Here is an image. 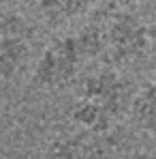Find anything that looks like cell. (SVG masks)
I'll return each instance as SVG.
<instances>
[{
	"instance_id": "1",
	"label": "cell",
	"mask_w": 156,
	"mask_h": 159,
	"mask_svg": "<svg viewBox=\"0 0 156 159\" xmlns=\"http://www.w3.org/2000/svg\"><path fill=\"white\" fill-rule=\"evenodd\" d=\"M135 93L124 71L101 65L79 82L77 99L69 116L81 131L105 135L129 116Z\"/></svg>"
},
{
	"instance_id": "2",
	"label": "cell",
	"mask_w": 156,
	"mask_h": 159,
	"mask_svg": "<svg viewBox=\"0 0 156 159\" xmlns=\"http://www.w3.org/2000/svg\"><path fill=\"white\" fill-rule=\"evenodd\" d=\"M105 67L124 71L148 58V26L126 9H105Z\"/></svg>"
},
{
	"instance_id": "3",
	"label": "cell",
	"mask_w": 156,
	"mask_h": 159,
	"mask_svg": "<svg viewBox=\"0 0 156 159\" xmlns=\"http://www.w3.org/2000/svg\"><path fill=\"white\" fill-rule=\"evenodd\" d=\"M81 67L83 60L73 34H60L53 37L34 60L30 84L43 93H62L75 84Z\"/></svg>"
},
{
	"instance_id": "4",
	"label": "cell",
	"mask_w": 156,
	"mask_h": 159,
	"mask_svg": "<svg viewBox=\"0 0 156 159\" xmlns=\"http://www.w3.org/2000/svg\"><path fill=\"white\" fill-rule=\"evenodd\" d=\"M34 26L22 13H0V82L15 80L32 58Z\"/></svg>"
},
{
	"instance_id": "5",
	"label": "cell",
	"mask_w": 156,
	"mask_h": 159,
	"mask_svg": "<svg viewBox=\"0 0 156 159\" xmlns=\"http://www.w3.org/2000/svg\"><path fill=\"white\" fill-rule=\"evenodd\" d=\"M43 159H109V148L101 135L71 129L53 135L45 146Z\"/></svg>"
},
{
	"instance_id": "6",
	"label": "cell",
	"mask_w": 156,
	"mask_h": 159,
	"mask_svg": "<svg viewBox=\"0 0 156 159\" xmlns=\"http://www.w3.org/2000/svg\"><path fill=\"white\" fill-rule=\"evenodd\" d=\"M105 20L107 11H94L86 24H81L79 30L73 34L75 45L83 62H103L105 56Z\"/></svg>"
},
{
	"instance_id": "7",
	"label": "cell",
	"mask_w": 156,
	"mask_h": 159,
	"mask_svg": "<svg viewBox=\"0 0 156 159\" xmlns=\"http://www.w3.org/2000/svg\"><path fill=\"white\" fill-rule=\"evenodd\" d=\"M99 0H39V13L47 26H64L77 17L88 15L94 11Z\"/></svg>"
},
{
	"instance_id": "8",
	"label": "cell",
	"mask_w": 156,
	"mask_h": 159,
	"mask_svg": "<svg viewBox=\"0 0 156 159\" xmlns=\"http://www.w3.org/2000/svg\"><path fill=\"white\" fill-rule=\"evenodd\" d=\"M129 118L141 133L156 140V80L135 93Z\"/></svg>"
},
{
	"instance_id": "9",
	"label": "cell",
	"mask_w": 156,
	"mask_h": 159,
	"mask_svg": "<svg viewBox=\"0 0 156 159\" xmlns=\"http://www.w3.org/2000/svg\"><path fill=\"white\" fill-rule=\"evenodd\" d=\"M148 65L156 73V22L148 26Z\"/></svg>"
},
{
	"instance_id": "10",
	"label": "cell",
	"mask_w": 156,
	"mask_h": 159,
	"mask_svg": "<svg viewBox=\"0 0 156 159\" xmlns=\"http://www.w3.org/2000/svg\"><path fill=\"white\" fill-rule=\"evenodd\" d=\"M141 159H156V148H152V151H148V153H145V155H143Z\"/></svg>"
},
{
	"instance_id": "11",
	"label": "cell",
	"mask_w": 156,
	"mask_h": 159,
	"mask_svg": "<svg viewBox=\"0 0 156 159\" xmlns=\"http://www.w3.org/2000/svg\"><path fill=\"white\" fill-rule=\"evenodd\" d=\"M22 2H26V4H36L39 0H22Z\"/></svg>"
}]
</instances>
